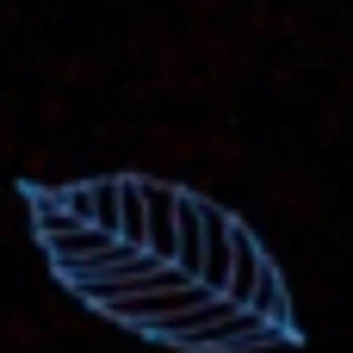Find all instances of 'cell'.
Returning a JSON list of instances; mask_svg holds the SVG:
<instances>
[{"mask_svg":"<svg viewBox=\"0 0 353 353\" xmlns=\"http://www.w3.org/2000/svg\"><path fill=\"white\" fill-rule=\"evenodd\" d=\"M236 236H242V223H236V217H230L223 205H205V242H199V285H205V292H217V298H223V285H230Z\"/></svg>","mask_w":353,"mask_h":353,"instance_id":"cell-1","label":"cell"},{"mask_svg":"<svg viewBox=\"0 0 353 353\" xmlns=\"http://www.w3.org/2000/svg\"><path fill=\"white\" fill-rule=\"evenodd\" d=\"M180 186H161V180H143V254L155 261H174V236H180Z\"/></svg>","mask_w":353,"mask_h":353,"instance_id":"cell-2","label":"cell"},{"mask_svg":"<svg viewBox=\"0 0 353 353\" xmlns=\"http://www.w3.org/2000/svg\"><path fill=\"white\" fill-rule=\"evenodd\" d=\"M56 199H62L68 217H81V223L118 236V180H74V186H62Z\"/></svg>","mask_w":353,"mask_h":353,"instance_id":"cell-3","label":"cell"},{"mask_svg":"<svg viewBox=\"0 0 353 353\" xmlns=\"http://www.w3.org/2000/svg\"><path fill=\"white\" fill-rule=\"evenodd\" d=\"M118 242L143 248V180H118Z\"/></svg>","mask_w":353,"mask_h":353,"instance_id":"cell-4","label":"cell"}]
</instances>
